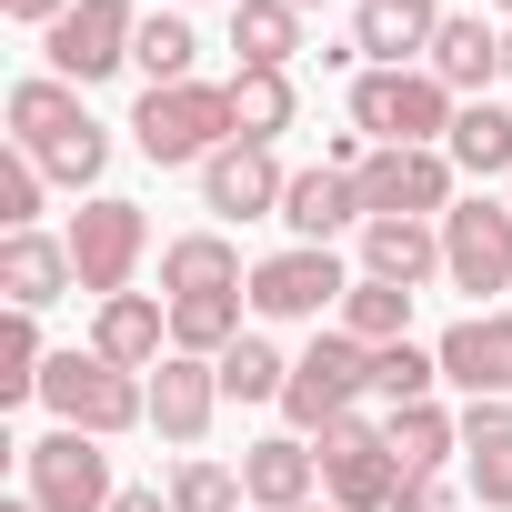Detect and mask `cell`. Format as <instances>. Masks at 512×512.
Here are the masks:
<instances>
[{
    "mask_svg": "<svg viewBox=\"0 0 512 512\" xmlns=\"http://www.w3.org/2000/svg\"><path fill=\"white\" fill-rule=\"evenodd\" d=\"M91 352H101V362H121V372H161V362H171V302H151V292L101 302Z\"/></svg>",
    "mask_w": 512,
    "mask_h": 512,
    "instance_id": "cell-19",
    "label": "cell"
},
{
    "mask_svg": "<svg viewBox=\"0 0 512 512\" xmlns=\"http://www.w3.org/2000/svg\"><path fill=\"white\" fill-rule=\"evenodd\" d=\"M131 41H141V11H131V0H71V11L41 31V51H51V71H61L71 91L131 71Z\"/></svg>",
    "mask_w": 512,
    "mask_h": 512,
    "instance_id": "cell-8",
    "label": "cell"
},
{
    "mask_svg": "<svg viewBox=\"0 0 512 512\" xmlns=\"http://www.w3.org/2000/svg\"><path fill=\"white\" fill-rule=\"evenodd\" d=\"M0 512H41V502H31V492H11V502H0Z\"/></svg>",
    "mask_w": 512,
    "mask_h": 512,
    "instance_id": "cell-40",
    "label": "cell"
},
{
    "mask_svg": "<svg viewBox=\"0 0 512 512\" xmlns=\"http://www.w3.org/2000/svg\"><path fill=\"white\" fill-rule=\"evenodd\" d=\"M0 11H11V21H21V31H51V21H61V11H71V0H0Z\"/></svg>",
    "mask_w": 512,
    "mask_h": 512,
    "instance_id": "cell-38",
    "label": "cell"
},
{
    "mask_svg": "<svg viewBox=\"0 0 512 512\" xmlns=\"http://www.w3.org/2000/svg\"><path fill=\"white\" fill-rule=\"evenodd\" d=\"M442 282L452 292H512V201H452L442 211Z\"/></svg>",
    "mask_w": 512,
    "mask_h": 512,
    "instance_id": "cell-10",
    "label": "cell"
},
{
    "mask_svg": "<svg viewBox=\"0 0 512 512\" xmlns=\"http://www.w3.org/2000/svg\"><path fill=\"white\" fill-rule=\"evenodd\" d=\"M41 402H51V422H71V432H91V442H121V432L151 422V382L121 372V362H101V352H51Z\"/></svg>",
    "mask_w": 512,
    "mask_h": 512,
    "instance_id": "cell-2",
    "label": "cell"
},
{
    "mask_svg": "<svg viewBox=\"0 0 512 512\" xmlns=\"http://www.w3.org/2000/svg\"><path fill=\"white\" fill-rule=\"evenodd\" d=\"M422 71H432V81H442L452 101H482V91L502 81V31H482L472 11H442V31H432Z\"/></svg>",
    "mask_w": 512,
    "mask_h": 512,
    "instance_id": "cell-18",
    "label": "cell"
},
{
    "mask_svg": "<svg viewBox=\"0 0 512 512\" xmlns=\"http://www.w3.org/2000/svg\"><path fill=\"white\" fill-rule=\"evenodd\" d=\"M392 512H452V492H442V472H412V482L392 492Z\"/></svg>",
    "mask_w": 512,
    "mask_h": 512,
    "instance_id": "cell-36",
    "label": "cell"
},
{
    "mask_svg": "<svg viewBox=\"0 0 512 512\" xmlns=\"http://www.w3.org/2000/svg\"><path fill=\"white\" fill-rule=\"evenodd\" d=\"M41 372H51L41 312H11V322H0V402H41Z\"/></svg>",
    "mask_w": 512,
    "mask_h": 512,
    "instance_id": "cell-32",
    "label": "cell"
},
{
    "mask_svg": "<svg viewBox=\"0 0 512 512\" xmlns=\"http://www.w3.org/2000/svg\"><path fill=\"white\" fill-rule=\"evenodd\" d=\"M282 221H292V241L332 251V241H342V231H362L372 211H362V181H352V171L312 161V171H292V191H282Z\"/></svg>",
    "mask_w": 512,
    "mask_h": 512,
    "instance_id": "cell-14",
    "label": "cell"
},
{
    "mask_svg": "<svg viewBox=\"0 0 512 512\" xmlns=\"http://www.w3.org/2000/svg\"><path fill=\"white\" fill-rule=\"evenodd\" d=\"M402 482H412V472H402V452H392L382 422L342 412V422L322 432V502H342V512H392Z\"/></svg>",
    "mask_w": 512,
    "mask_h": 512,
    "instance_id": "cell-7",
    "label": "cell"
},
{
    "mask_svg": "<svg viewBox=\"0 0 512 512\" xmlns=\"http://www.w3.org/2000/svg\"><path fill=\"white\" fill-rule=\"evenodd\" d=\"M21 492H31L41 512H111V502H121L111 452H101L91 432H71V422H51L41 442H21Z\"/></svg>",
    "mask_w": 512,
    "mask_h": 512,
    "instance_id": "cell-5",
    "label": "cell"
},
{
    "mask_svg": "<svg viewBox=\"0 0 512 512\" xmlns=\"http://www.w3.org/2000/svg\"><path fill=\"white\" fill-rule=\"evenodd\" d=\"M462 472L482 512H512V402H462Z\"/></svg>",
    "mask_w": 512,
    "mask_h": 512,
    "instance_id": "cell-21",
    "label": "cell"
},
{
    "mask_svg": "<svg viewBox=\"0 0 512 512\" xmlns=\"http://www.w3.org/2000/svg\"><path fill=\"white\" fill-rule=\"evenodd\" d=\"M111 512H171V492H141V482H131V492H121Z\"/></svg>",
    "mask_w": 512,
    "mask_h": 512,
    "instance_id": "cell-39",
    "label": "cell"
},
{
    "mask_svg": "<svg viewBox=\"0 0 512 512\" xmlns=\"http://www.w3.org/2000/svg\"><path fill=\"white\" fill-rule=\"evenodd\" d=\"M231 11H241V0H231Z\"/></svg>",
    "mask_w": 512,
    "mask_h": 512,
    "instance_id": "cell-46",
    "label": "cell"
},
{
    "mask_svg": "<svg viewBox=\"0 0 512 512\" xmlns=\"http://www.w3.org/2000/svg\"><path fill=\"white\" fill-rule=\"evenodd\" d=\"M211 412H221V362H191V352H171V362L151 372V432L191 452V442L211 432Z\"/></svg>",
    "mask_w": 512,
    "mask_h": 512,
    "instance_id": "cell-15",
    "label": "cell"
},
{
    "mask_svg": "<svg viewBox=\"0 0 512 512\" xmlns=\"http://www.w3.org/2000/svg\"><path fill=\"white\" fill-rule=\"evenodd\" d=\"M492 11H502V21H512V0H492Z\"/></svg>",
    "mask_w": 512,
    "mask_h": 512,
    "instance_id": "cell-44",
    "label": "cell"
},
{
    "mask_svg": "<svg viewBox=\"0 0 512 512\" xmlns=\"http://www.w3.org/2000/svg\"><path fill=\"white\" fill-rule=\"evenodd\" d=\"M362 392H372V352H362V342H352V332L332 322V332H322V342H312V352L292 362V392H282V422H292L302 442H322V432H332V422H342V412H352Z\"/></svg>",
    "mask_w": 512,
    "mask_h": 512,
    "instance_id": "cell-6",
    "label": "cell"
},
{
    "mask_svg": "<svg viewBox=\"0 0 512 512\" xmlns=\"http://www.w3.org/2000/svg\"><path fill=\"white\" fill-rule=\"evenodd\" d=\"M71 282H81L71 241H51V231H11V241H0V292H11V312H51Z\"/></svg>",
    "mask_w": 512,
    "mask_h": 512,
    "instance_id": "cell-20",
    "label": "cell"
},
{
    "mask_svg": "<svg viewBox=\"0 0 512 512\" xmlns=\"http://www.w3.org/2000/svg\"><path fill=\"white\" fill-rule=\"evenodd\" d=\"M302 512H342V502H302Z\"/></svg>",
    "mask_w": 512,
    "mask_h": 512,
    "instance_id": "cell-43",
    "label": "cell"
},
{
    "mask_svg": "<svg viewBox=\"0 0 512 512\" xmlns=\"http://www.w3.org/2000/svg\"><path fill=\"white\" fill-rule=\"evenodd\" d=\"M71 272H81V292L91 302H121L131 292V272H141V251H151V221H141V201H121V191H91L81 211H71Z\"/></svg>",
    "mask_w": 512,
    "mask_h": 512,
    "instance_id": "cell-4",
    "label": "cell"
},
{
    "mask_svg": "<svg viewBox=\"0 0 512 512\" xmlns=\"http://www.w3.org/2000/svg\"><path fill=\"white\" fill-rule=\"evenodd\" d=\"M432 382H442V352H422V342H382L372 352V392L402 412V402H432Z\"/></svg>",
    "mask_w": 512,
    "mask_h": 512,
    "instance_id": "cell-33",
    "label": "cell"
},
{
    "mask_svg": "<svg viewBox=\"0 0 512 512\" xmlns=\"http://www.w3.org/2000/svg\"><path fill=\"white\" fill-rule=\"evenodd\" d=\"M502 201H512V181H502Z\"/></svg>",
    "mask_w": 512,
    "mask_h": 512,
    "instance_id": "cell-45",
    "label": "cell"
},
{
    "mask_svg": "<svg viewBox=\"0 0 512 512\" xmlns=\"http://www.w3.org/2000/svg\"><path fill=\"white\" fill-rule=\"evenodd\" d=\"M241 492L262 502V512H302V502H322V452H312L302 432L251 442V452H241Z\"/></svg>",
    "mask_w": 512,
    "mask_h": 512,
    "instance_id": "cell-17",
    "label": "cell"
},
{
    "mask_svg": "<svg viewBox=\"0 0 512 512\" xmlns=\"http://www.w3.org/2000/svg\"><path fill=\"white\" fill-rule=\"evenodd\" d=\"M392 452H402V472H442L452 452H462V412H442V402H402L392 422Z\"/></svg>",
    "mask_w": 512,
    "mask_h": 512,
    "instance_id": "cell-30",
    "label": "cell"
},
{
    "mask_svg": "<svg viewBox=\"0 0 512 512\" xmlns=\"http://www.w3.org/2000/svg\"><path fill=\"white\" fill-rule=\"evenodd\" d=\"M282 191H292V171L262 141H231L201 161V211H221V221H262V211H282Z\"/></svg>",
    "mask_w": 512,
    "mask_h": 512,
    "instance_id": "cell-13",
    "label": "cell"
},
{
    "mask_svg": "<svg viewBox=\"0 0 512 512\" xmlns=\"http://www.w3.org/2000/svg\"><path fill=\"white\" fill-rule=\"evenodd\" d=\"M452 151H372L362 161V211L372 221H442L462 191H452Z\"/></svg>",
    "mask_w": 512,
    "mask_h": 512,
    "instance_id": "cell-11",
    "label": "cell"
},
{
    "mask_svg": "<svg viewBox=\"0 0 512 512\" xmlns=\"http://www.w3.org/2000/svg\"><path fill=\"white\" fill-rule=\"evenodd\" d=\"M131 141H141V161H161V171H201L211 151H231V141H241V131H231V81L141 91V111H131Z\"/></svg>",
    "mask_w": 512,
    "mask_h": 512,
    "instance_id": "cell-1",
    "label": "cell"
},
{
    "mask_svg": "<svg viewBox=\"0 0 512 512\" xmlns=\"http://www.w3.org/2000/svg\"><path fill=\"white\" fill-rule=\"evenodd\" d=\"M292 111H302V101H292V71H231V131H241V141L272 151V141L292 131Z\"/></svg>",
    "mask_w": 512,
    "mask_h": 512,
    "instance_id": "cell-27",
    "label": "cell"
},
{
    "mask_svg": "<svg viewBox=\"0 0 512 512\" xmlns=\"http://www.w3.org/2000/svg\"><path fill=\"white\" fill-rule=\"evenodd\" d=\"M432 352H442V382H452V392L512 402V312H462Z\"/></svg>",
    "mask_w": 512,
    "mask_h": 512,
    "instance_id": "cell-12",
    "label": "cell"
},
{
    "mask_svg": "<svg viewBox=\"0 0 512 512\" xmlns=\"http://www.w3.org/2000/svg\"><path fill=\"white\" fill-rule=\"evenodd\" d=\"M502 81H512V31H502Z\"/></svg>",
    "mask_w": 512,
    "mask_h": 512,
    "instance_id": "cell-41",
    "label": "cell"
},
{
    "mask_svg": "<svg viewBox=\"0 0 512 512\" xmlns=\"http://www.w3.org/2000/svg\"><path fill=\"white\" fill-rule=\"evenodd\" d=\"M322 161H332V171H352V181H362V161H372V141H362V131H332V141H322Z\"/></svg>",
    "mask_w": 512,
    "mask_h": 512,
    "instance_id": "cell-37",
    "label": "cell"
},
{
    "mask_svg": "<svg viewBox=\"0 0 512 512\" xmlns=\"http://www.w3.org/2000/svg\"><path fill=\"white\" fill-rule=\"evenodd\" d=\"M201 292H251L241 251H231L221 231H181V241L161 251V302H201Z\"/></svg>",
    "mask_w": 512,
    "mask_h": 512,
    "instance_id": "cell-23",
    "label": "cell"
},
{
    "mask_svg": "<svg viewBox=\"0 0 512 512\" xmlns=\"http://www.w3.org/2000/svg\"><path fill=\"white\" fill-rule=\"evenodd\" d=\"M292 11H302V21H312V11H322V0H292Z\"/></svg>",
    "mask_w": 512,
    "mask_h": 512,
    "instance_id": "cell-42",
    "label": "cell"
},
{
    "mask_svg": "<svg viewBox=\"0 0 512 512\" xmlns=\"http://www.w3.org/2000/svg\"><path fill=\"white\" fill-rule=\"evenodd\" d=\"M191 61H201L191 21H181V11H141V41H131V71H141L151 91H181V81H201Z\"/></svg>",
    "mask_w": 512,
    "mask_h": 512,
    "instance_id": "cell-26",
    "label": "cell"
},
{
    "mask_svg": "<svg viewBox=\"0 0 512 512\" xmlns=\"http://www.w3.org/2000/svg\"><path fill=\"white\" fill-rule=\"evenodd\" d=\"M292 392V362L262 342V332H241L231 352H221V402H282Z\"/></svg>",
    "mask_w": 512,
    "mask_h": 512,
    "instance_id": "cell-31",
    "label": "cell"
},
{
    "mask_svg": "<svg viewBox=\"0 0 512 512\" xmlns=\"http://www.w3.org/2000/svg\"><path fill=\"white\" fill-rule=\"evenodd\" d=\"M442 151H452V171H472V181H512V111H502V101H462Z\"/></svg>",
    "mask_w": 512,
    "mask_h": 512,
    "instance_id": "cell-25",
    "label": "cell"
},
{
    "mask_svg": "<svg viewBox=\"0 0 512 512\" xmlns=\"http://www.w3.org/2000/svg\"><path fill=\"white\" fill-rule=\"evenodd\" d=\"M352 282L362 272H342V251L292 241V251H272V262H251V312L262 322H322V312H342Z\"/></svg>",
    "mask_w": 512,
    "mask_h": 512,
    "instance_id": "cell-9",
    "label": "cell"
},
{
    "mask_svg": "<svg viewBox=\"0 0 512 512\" xmlns=\"http://www.w3.org/2000/svg\"><path fill=\"white\" fill-rule=\"evenodd\" d=\"M452 91L432 81V71H362L352 81V131L372 141V151H442L452 141Z\"/></svg>",
    "mask_w": 512,
    "mask_h": 512,
    "instance_id": "cell-3",
    "label": "cell"
},
{
    "mask_svg": "<svg viewBox=\"0 0 512 512\" xmlns=\"http://www.w3.org/2000/svg\"><path fill=\"white\" fill-rule=\"evenodd\" d=\"M231 51H241V71H292L302 61V11L292 0H241L231 11Z\"/></svg>",
    "mask_w": 512,
    "mask_h": 512,
    "instance_id": "cell-24",
    "label": "cell"
},
{
    "mask_svg": "<svg viewBox=\"0 0 512 512\" xmlns=\"http://www.w3.org/2000/svg\"><path fill=\"white\" fill-rule=\"evenodd\" d=\"M241 502H251V492H241L231 462H201V452H191V462L171 472V512H241Z\"/></svg>",
    "mask_w": 512,
    "mask_h": 512,
    "instance_id": "cell-34",
    "label": "cell"
},
{
    "mask_svg": "<svg viewBox=\"0 0 512 512\" xmlns=\"http://www.w3.org/2000/svg\"><path fill=\"white\" fill-rule=\"evenodd\" d=\"M241 302H251V292H201V302H171V352L221 362V352L241 342Z\"/></svg>",
    "mask_w": 512,
    "mask_h": 512,
    "instance_id": "cell-29",
    "label": "cell"
},
{
    "mask_svg": "<svg viewBox=\"0 0 512 512\" xmlns=\"http://www.w3.org/2000/svg\"><path fill=\"white\" fill-rule=\"evenodd\" d=\"M342 332H352L362 352H382V342H412V292H402V282H372V272H362V282L342 292Z\"/></svg>",
    "mask_w": 512,
    "mask_h": 512,
    "instance_id": "cell-28",
    "label": "cell"
},
{
    "mask_svg": "<svg viewBox=\"0 0 512 512\" xmlns=\"http://www.w3.org/2000/svg\"><path fill=\"white\" fill-rule=\"evenodd\" d=\"M41 191H51V171H41L31 151H0V221L31 231V221H41Z\"/></svg>",
    "mask_w": 512,
    "mask_h": 512,
    "instance_id": "cell-35",
    "label": "cell"
},
{
    "mask_svg": "<svg viewBox=\"0 0 512 512\" xmlns=\"http://www.w3.org/2000/svg\"><path fill=\"white\" fill-rule=\"evenodd\" d=\"M432 31H442V0H362V21H352V51H362L372 71H422Z\"/></svg>",
    "mask_w": 512,
    "mask_h": 512,
    "instance_id": "cell-16",
    "label": "cell"
},
{
    "mask_svg": "<svg viewBox=\"0 0 512 512\" xmlns=\"http://www.w3.org/2000/svg\"><path fill=\"white\" fill-rule=\"evenodd\" d=\"M362 272L422 292V282L442 272V221H362Z\"/></svg>",
    "mask_w": 512,
    "mask_h": 512,
    "instance_id": "cell-22",
    "label": "cell"
}]
</instances>
